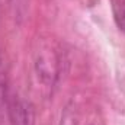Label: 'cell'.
<instances>
[{
	"label": "cell",
	"mask_w": 125,
	"mask_h": 125,
	"mask_svg": "<svg viewBox=\"0 0 125 125\" xmlns=\"http://www.w3.org/2000/svg\"><path fill=\"white\" fill-rule=\"evenodd\" d=\"M35 70L38 73L39 80L47 87H52L61 73V58L58 52L50 45L41 47L36 52Z\"/></svg>",
	"instance_id": "obj_1"
},
{
	"label": "cell",
	"mask_w": 125,
	"mask_h": 125,
	"mask_svg": "<svg viewBox=\"0 0 125 125\" xmlns=\"http://www.w3.org/2000/svg\"><path fill=\"white\" fill-rule=\"evenodd\" d=\"M12 125H35V108L29 100H18L10 109Z\"/></svg>",
	"instance_id": "obj_2"
},
{
	"label": "cell",
	"mask_w": 125,
	"mask_h": 125,
	"mask_svg": "<svg viewBox=\"0 0 125 125\" xmlns=\"http://www.w3.org/2000/svg\"><path fill=\"white\" fill-rule=\"evenodd\" d=\"M119 28H121L122 32H125V10L121 13V16H119Z\"/></svg>",
	"instance_id": "obj_3"
},
{
	"label": "cell",
	"mask_w": 125,
	"mask_h": 125,
	"mask_svg": "<svg viewBox=\"0 0 125 125\" xmlns=\"http://www.w3.org/2000/svg\"><path fill=\"white\" fill-rule=\"evenodd\" d=\"M0 62H1V60H0Z\"/></svg>",
	"instance_id": "obj_4"
}]
</instances>
